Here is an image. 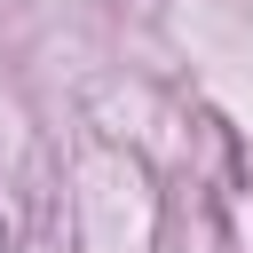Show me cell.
Wrapping results in <instances>:
<instances>
[{
    "mask_svg": "<svg viewBox=\"0 0 253 253\" xmlns=\"http://www.w3.org/2000/svg\"><path fill=\"white\" fill-rule=\"evenodd\" d=\"M0 253H8V221H0Z\"/></svg>",
    "mask_w": 253,
    "mask_h": 253,
    "instance_id": "1",
    "label": "cell"
}]
</instances>
